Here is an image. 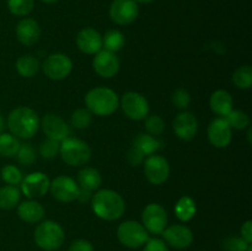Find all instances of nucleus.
<instances>
[{
  "label": "nucleus",
  "instance_id": "nucleus-5",
  "mask_svg": "<svg viewBox=\"0 0 252 251\" xmlns=\"http://www.w3.org/2000/svg\"><path fill=\"white\" fill-rule=\"evenodd\" d=\"M59 154L69 166H83L90 161L91 148L84 140L68 137L61 142Z\"/></svg>",
  "mask_w": 252,
  "mask_h": 251
},
{
  "label": "nucleus",
  "instance_id": "nucleus-38",
  "mask_svg": "<svg viewBox=\"0 0 252 251\" xmlns=\"http://www.w3.org/2000/svg\"><path fill=\"white\" fill-rule=\"evenodd\" d=\"M171 101L176 108L186 110V108L191 105V95H189V93L186 89H176V90L172 93Z\"/></svg>",
  "mask_w": 252,
  "mask_h": 251
},
{
  "label": "nucleus",
  "instance_id": "nucleus-36",
  "mask_svg": "<svg viewBox=\"0 0 252 251\" xmlns=\"http://www.w3.org/2000/svg\"><path fill=\"white\" fill-rule=\"evenodd\" d=\"M145 129L150 135H160L165 130V122L160 116L152 115L145 117Z\"/></svg>",
  "mask_w": 252,
  "mask_h": 251
},
{
  "label": "nucleus",
  "instance_id": "nucleus-41",
  "mask_svg": "<svg viewBox=\"0 0 252 251\" xmlns=\"http://www.w3.org/2000/svg\"><path fill=\"white\" fill-rule=\"evenodd\" d=\"M68 251H94V246L89 240L78 239L70 244Z\"/></svg>",
  "mask_w": 252,
  "mask_h": 251
},
{
  "label": "nucleus",
  "instance_id": "nucleus-43",
  "mask_svg": "<svg viewBox=\"0 0 252 251\" xmlns=\"http://www.w3.org/2000/svg\"><path fill=\"white\" fill-rule=\"evenodd\" d=\"M240 236L248 244H252V221L251 220H246L245 223L241 225Z\"/></svg>",
  "mask_w": 252,
  "mask_h": 251
},
{
  "label": "nucleus",
  "instance_id": "nucleus-24",
  "mask_svg": "<svg viewBox=\"0 0 252 251\" xmlns=\"http://www.w3.org/2000/svg\"><path fill=\"white\" fill-rule=\"evenodd\" d=\"M78 185L80 188L96 191L102 185V177L95 167H84L78 172Z\"/></svg>",
  "mask_w": 252,
  "mask_h": 251
},
{
  "label": "nucleus",
  "instance_id": "nucleus-39",
  "mask_svg": "<svg viewBox=\"0 0 252 251\" xmlns=\"http://www.w3.org/2000/svg\"><path fill=\"white\" fill-rule=\"evenodd\" d=\"M250 244L246 243L241 236H230L223 243V249L225 251H246Z\"/></svg>",
  "mask_w": 252,
  "mask_h": 251
},
{
  "label": "nucleus",
  "instance_id": "nucleus-9",
  "mask_svg": "<svg viewBox=\"0 0 252 251\" xmlns=\"http://www.w3.org/2000/svg\"><path fill=\"white\" fill-rule=\"evenodd\" d=\"M79 191H80V187H79L78 182L65 175L56 177L49 184V192H51L52 197L62 203H70V202L75 201L78 198Z\"/></svg>",
  "mask_w": 252,
  "mask_h": 251
},
{
  "label": "nucleus",
  "instance_id": "nucleus-25",
  "mask_svg": "<svg viewBox=\"0 0 252 251\" xmlns=\"http://www.w3.org/2000/svg\"><path fill=\"white\" fill-rule=\"evenodd\" d=\"M15 68L16 71L22 76V78H33L37 73L39 71V62L32 54H24V56L19 57L15 63Z\"/></svg>",
  "mask_w": 252,
  "mask_h": 251
},
{
  "label": "nucleus",
  "instance_id": "nucleus-2",
  "mask_svg": "<svg viewBox=\"0 0 252 251\" xmlns=\"http://www.w3.org/2000/svg\"><path fill=\"white\" fill-rule=\"evenodd\" d=\"M7 128L16 138L30 139L39 128V118L36 111L26 106L14 108L7 116Z\"/></svg>",
  "mask_w": 252,
  "mask_h": 251
},
{
  "label": "nucleus",
  "instance_id": "nucleus-48",
  "mask_svg": "<svg viewBox=\"0 0 252 251\" xmlns=\"http://www.w3.org/2000/svg\"><path fill=\"white\" fill-rule=\"evenodd\" d=\"M41 1L46 2V4H54V2H57L58 0H41Z\"/></svg>",
  "mask_w": 252,
  "mask_h": 251
},
{
  "label": "nucleus",
  "instance_id": "nucleus-31",
  "mask_svg": "<svg viewBox=\"0 0 252 251\" xmlns=\"http://www.w3.org/2000/svg\"><path fill=\"white\" fill-rule=\"evenodd\" d=\"M224 118L231 129H246L250 125V117L248 113L241 110H231Z\"/></svg>",
  "mask_w": 252,
  "mask_h": 251
},
{
  "label": "nucleus",
  "instance_id": "nucleus-35",
  "mask_svg": "<svg viewBox=\"0 0 252 251\" xmlns=\"http://www.w3.org/2000/svg\"><path fill=\"white\" fill-rule=\"evenodd\" d=\"M0 175H1L2 181L6 185H11V186H17V185L21 184L22 179H24L22 172L15 165H5L1 169Z\"/></svg>",
  "mask_w": 252,
  "mask_h": 251
},
{
  "label": "nucleus",
  "instance_id": "nucleus-49",
  "mask_svg": "<svg viewBox=\"0 0 252 251\" xmlns=\"http://www.w3.org/2000/svg\"><path fill=\"white\" fill-rule=\"evenodd\" d=\"M246 251H252V244H250V245L248 246V249H246Z\"/></svg>",
  "mask_w": 252,
  "mask_h": 251
},
{
  "label": "nucleus",
  "instance_id": "nucleus-15",
  "mask_svg": "<svg viewBox=\"0 0 252 251\" xmlns=\"http://www.w3.org/2000/svg\"><path fill=\"white\" fill-rule=\"evenodd\" d=\"M161 234L166 245L172 246L174 249H179V250L187 249L189 246H191L192 241H193V233L189 226L184 225V224H174V225L167 226Z\"/></svg>",
  "mask_w": 252,
  "mask_h": 251
},
{
  "label": "nucleus",
  "instance_id": "nucleus-6",
  "mask_svg": "<svg viewBox=\"0 0 252 251\" xmlns=\"http://www.w3.org/2000/svg\"><path fill=\"white\" fill-rule=\"evenodd\" d=\"M117 238L126 248L138 249L149 240V233L139 221L126 220L118 225Z\"/></svg>",
  "mask_w": 252,
  "mask_h": 251
},
{
  "label": "nucleus",
  "instance_id": "nucleus-46",
  "mask_svg": "<svg viewBox=\"0 0 252 251\" xmlns=\"http://www.w3.org/2000/svg\"><path fill=\"white\" fill-rule=\"evenodd\" d=\"M137 2H140V4H150V2L155 1V0H135Z\"/></svg>",
  "mask_w": 252,
  "mask_h": 251
},
{
  "label": "nucleus",
  "instance_id": "nucleus-17",
  "mask_svg": "<svg viewBox=\"0 0 252 251\" xmlns=\"http://www.w3.org/2000/svg\"><path fill=\"white\" fill-rule=\"evenodd\" d=\"M207 135H208L209 143L216 148H226L233 139L230 126L228 125L224 117L214 118L209 123Z\"/></svg>",
  "mask_w": 252,
  "mask_h": 251
},
{
  "label": "nucleus",
  "instance_id": "nucleus-50",
  "mask_svg": "<svg viewBox=\"0 0 252 251\" xmlns=\"http://www.w3.org/2000/svg\"><path fill=\"white\" fill-rule=\"evenodd\" d=\"M56 251H57V250H56Z\"/></svg>",
  "mask_w": 252,
  "mask_h": 251
},
{
  "label": "nucleus",
  "instance_id": "nucleus-13",
  "mask_svg": "<svg viewBox=\"0 0 252 251\" xmlns=\"http://www.w3.org/2000/svg\"><path fill=\"white\" fill-rule=\"evenodd\" d=\"M120 59L116 53L101 49L95 54L93 59V68L98 76L105 79H111L117 75L120 70Z\"/></svg>",
  "mask_w": 252,
  "mask_h": 251
},
{
  "label": "nucleus",
  "instance_id": "nucleus-42",
  "mask_svg": "<svg viewBox=\"0 0 252 251\" xmlns=\"http://www.w3.org/2000/svg\"><path fill=\"white\" fill-rule=\"evenodd\" d=\"M144 155L140 154L134 148H130L129 152L127 153V160L132 166H138V165L143 164L144 162Z\"/></svg>",
  "mask_w": 252,
  "mask_h": 251
},
{
  "label": "nucleus",
  "instance_id": "nucleus-8",
  "mask_svg": "<svg viewBox=\"0 0 252 251\" xmlns=\"http://www.w3.org/2000/svg\"><path fill=\"white\" fill-rule=\"evenodd\" d=\"M44 75L51 80H63L70 75L73 70V62L66 54H49L41 65Z\"/></svg>",
  "mask_w": 252,
  "mask_h": 251
},
{
  "label": "nucleus",
  "instance_id": "nucleus-1",
  "mask_svg": "<svg viewBox=\"0 0 252 251\" xmlns=\"http://www.w3.org/2000/svg\"><path fill=\"white\" fill-rule=\"evenodd\" d=\"M91 209L96 217L103 220H116L125 214L126 202L123 197L113 189H100L93 194Z\"/></svg>",
  "mask_w": 252,
  "mask_h": 251
},
{
  "label": "nucleus",
  "instance_id": "nucleus-11",
  "mask_svg": "<svg viewBox=\"0 0 252 251\" xmlns=\"http://www.w3.org/2000/svg\"><path fill=\"white\" fill-rule=\"evenodd\" d=\"M139 15V6L135 0H113L110 6V17L115 24L127 26L133 24Z\"/></svg>",
  "mask_w": 252,
  "mask_h": 251
},
{
  "label": "nucleus",
  "instance_id": "nucleus-22",
  "mask_svg": "<svg viewBox=\"0 0 252 251\" xmlns=\"http://www.w3.org/2000/svg\"><path fill=\"white\" fill-rule=\"evenodd\" d=\"M209 107L216 115L225 117L233 110V97L226 90L214 91L209 98Z\"/></svg>",
  "mask_w": 252,
  "mask_h": 251
},
{
  "label": "nucleus",
  "instance_id": "nucleus-20",
  "mask_svg": "<svg viewBox=\"0 0 252 251\" xmlns=\"http://www.w3.org/2000/svg\"><path fill=\"white\" fill-rule=\"evenodd\" d=\"M16 38L24 46H33L41 37V27L38 22L31 17H25L16 25Z\"/></svg>",
  "mask_w": 252,
  "mask_h": 251
},
{
  "label": "nucleus",
  "instance_id": "nucleus-4",
  "mask_svg": "<svg viewBox=\"0 0 252 251\" xmlns=\"http://www.w3.org/2000/svg\"><path fill=\"white\" fill-rule=\"evenodd\" d=\"M36 245L44 251H56L63 245L65 234L59 223L54 220H42L33 233Z\"/></svg>",
  "mask_w": 252,
  "mask_h": 251
},
{
  "label": "nucleus",
  "instance_id": "nucleus-26",
  "mask_svg": "<svg viewBox=\"0 0 252 251\" xmlns=\"http://www.w3.org/2000/svg\"><path fill=\"white\" fill-rule=\"evenodd\" d=\"M196 212V202L189 196H182L175 204V216L181 221L191 220Z\"/></svg>",
  "mask_w": 252,
  "mask_h": 251
},
{
  "label": "nucleus",
  "instance_id": "nucleus-19",
  "mask_svg": "<svg viewBox=\"0 0 252 251\" xmlns=\"http://www.w3.org/2000/svg\"><path fill=\"white\" fill-rule=\"evenodd\" d=\"M75 43L83 53L96 54L102 49V36L93 27H85L76 34Z\"/></svg>",
  "mask_w": 252,
  "mask_h": 251
},
{
  "label": "nucleus",
  "instance_id": "nucleus-14",
  "mask_svg": "<svg viewBox=\"0 0 252 251\" xmlns=\"http://www.w3.org/2000/svg\"><path fill=\"white\" fill-rule=\"evenodd\" d=\"M49 181L48 176L43 172H31L24 177L21 181V192L30 199H33L36 197H42L49 191Z\"/></svg>",
  "mask_w": 252,
  "mask_h": 251
},
{
  "label": "nucleus",
  "instance_id": "nucleus-27",
  "mask_svg": "<svg viewBox=\"0 0 252 251\" xmlns=\"http://www.w3.org/2000/svg\"><path fill=\"white\" fill-rule=\"evenodd\" d=\"M21 191L16 186L5 185L0 187V208L9 211L19 204Z\"/></svg>",
  "mask_w": 252,
  "mask_h": 251
},
{
  "label": "nucleus",
  "instance_id": "nucleus-32",
  "mask_svg": "<svg viewBox=\"0 0 252 251\" xmlns=\"http://www.w3.org/2000/svg\"><path fill=\"white\" fill-rule=\"evenodd\" d=\"M70 123L76 129H86L93 123V113L88 108H78L71 113Z\"/></svg>",
  "mask_w": 252,
  "mask_h": 251
},
{
  "label": "nucleus",
  "instance_id": "nucleus-21",
  "mask_svg": "<svg viewBox=\"0 0 252 251\" xmlns=\"http://www.w3.org/2000/svg\"><path fill=\"white\" fill-rule=\"evenodd\" d=\"M44 211L43 206L34 199H29L17 204V216L20 219L29 224H36L43 220Z\"/></svg>",
  "mask_w": 252,
  "mask_h": 251
},
{
  "label": "nucleus",
  "instance_id": "nucleus-34",
  "mask_svg": "<svg viewBox=\"0 0 252 251\" xmlns=\"http://www.w3.org/2000/svg\"><path fill=\"white\" fill-rule=\"evenodd\" d=\"M17 161L24 166H31L34 161H36V150L32 147L30 143H25V144L20 145L19 150L16 153Z\"/></svg>",
  "mask_w": 252,
  "mask_h": 251
},
{
  "label": "nucleus",
  "instance_id": "nucleus-40",
  "mask_svg": "<svg viewBox=\"0 0 252 251\" xmlns=\"http://www.w3.org/2000/svg\"><path fill=\"white\" fill-rule=\"evenodd\" d=\"M143 251H169V248H167L166 243L161 239L149 238V240L144 244Z\"/></svg>",
  "mask_w": 252,
  "mask_h": 251
},
{
  "label": "nucleus",
  "instance_id": "nucleus-3",
  "mask_svg": "<svg viewBox=\"0 0 252 251\" xmlns=\"http://www.w3.org/2000/svg\"><path fill=\"white\" fill-rule=\"evenodd\" d=\"M85 105L93 115L110 116L120 107V97L112 89L97 86L86 94Z\"/></svg>",
  "mask_w": 252,
  "mask_h": 251
},
{
  "label": "nucleus",
  "instance_id": "nucleus-30",
  "mask_svg": "<svg viewBox=\"0 0 252 251\" xmlns=\"http://www.w3.org/2000/svg\"><path fill=\"white\" fill-rule=\"evenodd\" d=\"M234 85L241 90H248L252 86V68L250 65L239 66L231 78Z\"/></svg>",
  "mask_w": 252,
  "mask_h": 251
},
{
  "label": "nucleus",
  "instance_id": "nucleus-29",
  "mask_svg": "<svg viewBox=\"0 0 252 251\" xmlns=\"http://www.w3.org/2000/svg\"><path fill=\"white\" fill-rule=\"evenodd\" d=\"M20 145L21 143L19 138L12 135L11 133H0V155L7 157H15Z\"/></svg>",
  "mask_w": 252,
  "mask_h": 251
},
{
  "label": "nucleus",
  "instance_id": "nucleus-10",
  "mask_svg": "<svg viewBox=\"0 0 252 251\" xmlns=\"http://www.w3.org/2000/svg\"><path fill=\"white\" fill-rule=\"evenodd\" d=\"M142 224L148 233L159 235L167 225V213L159 203H150L143 209Z\"/></svg>",
  "mask_w": 252,
  "mask_h": 251
},
{
  "label": "nucleus",
  "instance_id": "nucleus-23",
  "mask_svg": "<svg viewBox=\"0 0 252 251\" xmlns=\"http://www.w3.org/2000/svg\"><path fill=\"white\" fill-rule=\"evenodd\" d=\"M161 147L162 143L159 139H157L154 135H150L148 133H139V134H137L132 143V148L138 150L144 157L155 154Z\"/></svg>",
  "mask_w": 252,
  "mask_h": 251
},
{
  "label": "nucleus",
  "instance_id": "nucleus-28",
  "mask_svg": "<svg viewBox=\"0 0 252 251\" xmlns=\"http://www.w3.org/2000/svg\"><path fill=\"white\" fill-rule=\"evenodd\" d=\"M125 43V34L120 30H110L102 36V48L108 52H112V53L121 51Z\"/></svg>",
  "mask_w": 252,
  "mask_h": 251
},
{
  "label": "nucleus",
  "instance_id": "nucleus-37",
  "mask_svg": "<svg viewBox=\"0 0 252 251\" xmlns=\"http://www.w3.org/2000/svg\"><path fill=\"white\" fill-rule=\"evenodd\" d=\"M59 147H61V143L47 138L39 145V154L43 159H54L58 155Z\"/></svg>",
  "mask_w": 252,
  "mask_h": 251
},
{
  "label": "nucleus",
  "instance_id": "nucleus-33",
  "mask_svg": "<svg viewBox=\"0 0 252 251\" xmlns=\"http://www.w3.org/2000/svg\"><path fill=\"white\" fill-rule=\"evenodd\" d=\"M9 11L15 16H27L34 7V0H6Z\"/></svg>",
  "mask_w": 252,
  "mask_h": 251
},
{
  "label": "nucleus",
  "instance_id": "nucleus-44",
  "mask_svg": "<svg viewBox=\"0 0 252 251\" xmlns=\"http://www.w3.org/2000/svg\"><path fill=\"white\" fill-rule=\"evenodd\" d=\"M91 198H93V192L91 191H88V189H83L80 188V191H79V194H78V201H80L81 203H86V202L91 201Z\"/></svg>",
  "mask_w": 252,
  "mask_h": 251
},
{
  "label": "nucleus",
  "instance_id": "nucleus-12",
  "mask_svg": "<svg viewBox=\"0 0 252 251\" xmlns=\"http://www.w3.org/2000/svg\"><path fill=\"white\" fill-rule=\"evenodd\" d=\"M144 174L153 185H161L169 179L170 165L164 157L152 154L144 160Z\"/></svg>",
  "mask_w": 252,
  "mask_h": 251
},
{
  "label": "nucleus",
  "instance_id": "nucleus-47",
  "mask_svg": "<svg viewBox=\"0 0 252 251\" xmlns=\"http://www.w3.org/2000/svg\"><path fill=\"white\" fill-rule=\"evenodd\" d=\"M251 133H252V129L250 127H248V140L249 143H252V139H251Z\"/></svg>",
  "mask_w": 252,
  "mask_h": 251
},
{
  "label": "nucleus",
  "instance_id": "nucleus-7",
  "mask_svg": "<svg viewBox=\"0 0 252 251\" xmlns=\"http://www.w3.org/2000/svg\"><path fill=\"white\" fill-rule=\"evenodd\" d=\"M120 106L129 120L142 121L149 116V102L144 95L137 91H128L123 94L120 100Z\"/></svg>",
  "mask_w": 252,
  "mask_h": 251
},
{
  "label": "nucleus",
  "instance_id": "nucleus-16",
  "mask_svg": "<svg viewBox=\"0 0 252 251\" xmlns=\"http://www.w3.org/2000/svg\"><path fill=\"white\" fill-rule=\"evenodd\" d=\"M39 127L42 128L44 134L49 139L57 140V142H63L65 138H68L70 129L66 125L65 121L58 115L54 113H48L39 121Z\"/></svg>",
  "mask_w": 252,
  "mask_h": 251
},
{
  "label": "nucleus",
  "instance_id": "nucleus-18",
  "mask_svg": "<svg viewBox=\"0 0 252 251\" xmlns=\"http://www.w3.org/2000/svg\"><path fill=\"white\" fill-rule=\"evenodd\" d=\"M172 128H174V132L177 138L189 142V140L193 139L198 132V121L193 113L184 111L175 117L174 122H172Z\"/></svg>",
  "mask_w": 252,
  "mask_h": 251
},
{
  "label": "nucleus",
  "instance_id": "nucleus-45",
  "mask_svg": "<svg viewBox=\"0 0 252 251\" xmlns=\"http://www.w3.org/2000/svg\"><path fill=\"white\" fill-rule=\"evenodd\" d=\"M5 129V121H4V117L1 116V113H0V133L4 132Z\"/></svg>",
  "mask_w": 252,
  "mask_h": 251
}]
</instances>
